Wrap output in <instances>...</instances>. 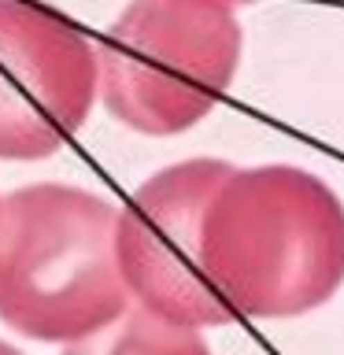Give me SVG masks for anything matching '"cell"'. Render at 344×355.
<instances>
[{
  "label": "cell",
  "instance_id": "6da1fadb",
  "mask_svg": "<svg viewBox=\"0 0 344 355\" xmlns=\"http://www.w3.org/2000/svg\"><path fill=\"white\" fill-rule=\"evenodd\" d=\"M200 270L230 318H293L344 285V204L300 166H230L200 218Z\"/></svg>",
  "mask_w": 344,
  "mask_h": 355
},
{
  "label": "cell",
  "instance_id": "7a4b0ae2",
  "mask_svg": "<svg viewBox=\"0 0 344 355\" xmlns=\"http://www.w3.org/2000/svg\"><path fill=\"white\" fill-rule=\"evenodd\" d=\"M115 207L78 185H22L0 200V318L22 337L74 344L126 315Z\"/></svg>",
  "mask_w": 344,
  "mask_h": 355
},
{
  "label": "cell",
  "instance_id": "3957f363",
  "mask_svg": "<svg viewBox=\"0 0 344 355\" xmlns=\"http://www.w3.org/2000/svg\"><path fill=\"white\" fill-rule=\"evenodd\" d=\"M237 63L233 0H133L96 44V93L122 126L171 137L218 104Z\"/></svg>",
  "mask_w": 344,
  "mask_h": 355
},
{
  "label": "cell",
  "instance_id": "277c9868",
  "mask_svg": "<svg viewBox=\"0 0 344 355\" xmlns=\"http://www.w3.org/2000/svg\"><path fill=\"white\" fill-rule=\"evenodd\" d=\"M230 163L185 159L152 174L115 211V259L130 300L171 326H230L200 270V218Z\"/></svg>",
  "mask_w": 344,
  "mask_h": 355
},
{
  "label": "cell",
  "instance_id": "5b68a950",
  "mask_svg": "<svg viewBox=\"0 0 344 355\" xmlns=\"http://www.w3.org/2000/svg\"><path fill=\"white\" fill-rule=\"evenodd\" d=\"M96 100V49L37 0H0V159H44Z\"/></svg>",
  "mask_w": 344,
  "mask_h": 355
},
{
  "label": "cell",
  "instance_id": "8992f818",
  "mask_svg": "<svg viewBox=\"0 0 344 355\" xmlns=\"http://www.w3.org/2000/svg\"><path fill=\"white\" fill-rule=\"evenodd\" d=\"M63 355H211V352L196 329L171 326V322L137 307L130 315L115 318L111 326L74 340Z\"/></svg>",
  "mask_w": 344,
  "mask_h": 355
},
{
  "label": "cell",
  "instance_id": "52a82bcc",
  "mask_svg": "<svg viewBox=\"0 0 344 355\" xmlns=\"http://www.w3.org/2000/svg\"><path fill=\"white\" fill-rule=\"evenodd\" d=\"M0 355H22L19 348H11V344H4V340H0Z\"/></svg>",
  "mask_w": 344,
  "mask_h": 355
},
{
  "label": "cell",
  "instance_id": "ba28073f",
  "mask_svg": "<svg viewBox=\"0 0 344 355\" xmlns=\"http://www.w3.org/2000/svg\"><path fill=\"white\" fill-rule=\"evenodd\" d=\"M233 4H241V0H233Z\"/></svg>",
  "mask_w": 344,
  "mask_h": 355
}]
</instances>
